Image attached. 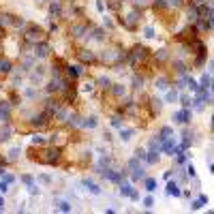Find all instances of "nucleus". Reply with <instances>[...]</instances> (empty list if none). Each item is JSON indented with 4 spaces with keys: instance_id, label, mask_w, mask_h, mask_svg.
<instances>
[{
    "instance_id": "2f4dec72",
    "label": "nucleus",
    "mask_w": 214,
    "mask_h": 214,
    "mask_svg": "<svg viewBox=\"0 0 214 214\" xmlns=\"http://www.w3.org/2000/svg\"><path fill=\"white\" fill-rule=\"evenodd\" d=\"M156 88H158V90H167V79H165V77L156 79Z\"/></svg>"
},
{
    "instance_id": "aec40b11",
    "label": "nucleus",
    "mask_w": 214,
    "mask_h": 214,
    "mask_svg": "<svg viewBox=\"0 0 214 214\" xmlns=\"http://www.w3.org/2000/svg\"><path fill=\"white\" fill-rule=\"evenodd\" d=\"M67 124H69V126H75V129H77V126H82V118H79L77 114H71V116L67 118Z\"/></svg>"
},
{
    "instance_id": "dca6fc26",
    "label": "nucleus",
    "mask_w": 214,
    "mask_h": 214,
    "mask_svg": "<svg viewBox=\"0 0 214 214\" xmlns=\"http://www.w3.org/2000/svg\"><path fill=\"white\" fill-rule=\"evenodd\" d=\"M13 69V64H11V60H0V75H9Z\"/></svg>"
},
{
    "instance_id": "6e6552de",
    "label": "nucleus",
    "mask_w": 214,
    "mask_h": 214,
    "mask_svg": "<svg viewBox=\"0 0 214 214\" xmlns=\"http://www.w3.org/2000/svg\"><path fill=\"white\" fill-rule=\"evenodd\" d=\"M167 195H171V197H180V195H182L178 182H171V180L167 182Z\"/></svg>"
},
{
    "instance_id": "37998d69",
    "label": "nucleus",
    "mask_w": 214,
    "mask_h": 214,
    "mask_svg": "<svg viewBox=\"0 0 214 214\" xmlns=\"http://www.w3.org/2000/svg\"><path fill=\"white\" fill-rule=\"evenodd\" d=\"M0 193H9V184H7L4 180L0 182Z\"/></svg>"
},
{
    "instance_id": "39448f33",
    "label": "nucleus",
    "mask_w": 214,
    "mask_h": 214,
    "mask_svg": "<svg viewBox=\"0 0 214 214\" xmlns=\"http://www.w3.org/2000/svg\"><path fill=\"white\" fill-rule=\"evenodd\" d=\"M47 54H49V45H47V43L41 41V43H36V45H35V56H36V58H45Z\"/></svg>"
},
{
    "instance_id": "c85d7f7f",
    "label": "nucleus",
    "mask_w": 214,
    "mask_h": 214,
    "mask_svg": "<svg viewBox=\"0 0 214 214\" xmlns=\"http://www.w3.org/2000/svg\"><path fill=\"white\" fill-rule=\"evenodd\" d=\"M22 182H24V184H28V189H30V186H35V180H32V176H28V174H24V176H22Z\"/></svg>"
},
{
    "instance_id": "393cba45",
    "label": "nucleus",
    "mask_w": 214,
    "mask_h": 214,
    "mask_svg": "<svg viewBox=\"0 0 214 214\" xmlns=\"http://www.w3.org/2000/svg\"><path fill=\"white\" fill-rule=\"evenodd\" d=\"M133 133H135L133 129H120V139H122V142H129Z\"/></svg>"
},
{
    "instance_id": "e433bc0d",
    "label": "nucleus",
    "mask_w": 214,
    "mask_h": 214,
    "mask_svg": "<svg viewBox=\"0 0 214 214\" xmlns=\"http://www.w3.org/2000/svg\"><path fill=\"white\" fill-rule=\"evenodd\" d=\"M39 182H43V184H49V182H51V176H47V174H41V176H39Z\"/></svg>"
},
{
    "instance_id": "c756f323",
    "label": "nucleus",
    "mask_w": 214,
    "mask_h": 214,
    "mask_svg": "<svg viewBox=\"0 0 214 214\" xmlns=\"http://www.w3.org/2000/svg\"><path fill=\"white\" fill-rule=\"evenodd\" d=\"M99 83H101V88H111V86H109V77H105V75H101V77H99Z\"/></svg>"
},
{
    "instance_id": "423d86ee",
    "label": "nucleus",
    "mask_w": 214,
    "mask_h": 214,
    "mask_svg": "<svg viewBox=\"0 0 214 214\" xmlns=\"http://www.w3.org/2000/svg\"><path fill=\"white\" fill-rule=\"evenodd\" d=\"M82 184L86 186V190H90L92 195H101V186H99L96 182H92V180H88V178H83Z\"/></svg>"
},
{
    "instance_id": "c9c22d12",
    "label": "nucleus",
    "mask_w": 214,
    "mask_h": 214,
    "mask_svg": "<svg viewBox=\"0 0 214 214\" xmlns=\"http://www.w3.org/2000/svg\"><path fill=\"white\" fill-rule=\"evenodd\" d=\"M133 83H135L133 88H137V90H139V88H143V77L139 79V75H135V79H133Z\"/></svg>"
},
{
    "instance_id": "de8ad7c7",
    "label": "nucleus",
    "mask_w": 214,
    "mask_h": 214,
    "mask_svg": "<svg viewBox=\"0 0 214 214\" xmlns=\"http://www.w3.org/2000/svg\"><path fill=\"white\" fill-rule=\"evenodd\" d=\"M171 176H174V169H169V171H165V176H163V178H165V180H169Z\"/></svg>"
},
{
    "instance_id": "8fccbe9b",
    "label": "nucleus",
    "mask_w": 214,
    "mask_h": 214,
    "mask_svg": "<svg viewBox=\"0 0 214 214\" xmlns=\"http://www.w3.org/2000/svg\"><path fill=\"white\" fill-rule=\"evenodd\" d=\"M210 165V174H214V163H208Z\"/></svg>"
},
{
    "instance_id": "2eb2a0df",
    "label": "nucleus",
    "mask_w": 214,
    "mask_h": 214,
    "mask_svg": "<svg viewBox=\"0 0 214 214\" xmlns=\"http://www.w3.org/2000/svg\"><path fill=\"white\" fill-rule=\"evenodd\" d=\"M133 184H129V182H120V195L122 197H131V193H133Z\"/></svg>"
},
{
    "instance_id": "7c9ffc66",
    "label": "nucleus",
    "mask_w": 214,
    "mask_h": 214,
    "mask_svg": "<svg viewBox=\"0 0 214 214\" xmlns=\"http://www.w3.org/2000/svg\"><path fill=\"white\" fill-rule=\"evenodd\" d=\"M111 126H114V129H122V118H120V116H114V118H111Z\"/></svg>"
},
{
    "instance_id": "ddd939ff",
    "label": "nucleus",
    "mask_w": 214,
    "mask_h": 214,
    "mask_svg": "<svg viewBox=\"0 0 214 214\" xmlns=\"http://www.w3.org/2000/svg\"><path fill=\"white\" fill-rule=\"evenodd\" d=\"M158 158H161V156H158V150H150V152H146V163H148V165H156Z\"/></svg>"
},
{
    "instance_id": "cd10ccee",
    "label": "nucleus",
    "mask_w": 214,
    "mask_h": 214,
    "mask_svg": "<svg viewBox=\"0 0 214 214\" xmlns=\"http://www.w3.org/2000/svg\"><path fill=\"white\" fill-rule=\"evenodd\" d=\"M203 206H206V203H203L201 199H193V201H190V210H201Z\"/></svg>"
},
{
    "instance_id": "b1692460",
    "label": "nucleus",
    "mask_w": 214,
    "mask_h": 214,
    "mask_svg": "<svg viewBox=\"0 0 214 214\" xmlns=\"http://www.w3.org/2000/svg\"><path fill=\"white\" fill-rule=\"evenodd\" d=\"M111 92H114L116 96H124V94H126V86H122V83H116V86L111 88Z\"/></svg>"
},
{
    "instance_id": "f8f14e48",
    "label": "nucleus",
    "mask_w": 214,
    "mask_h": 214,
    "mask_svg": "<svg viewBox=\"0 0 214 214\" xmlns=\"http://www.w3.org/2000/svg\"><path fill=\"white\" fill-rule=\"evenodd\" d=\"M11 133H13V126H11V124L2 126V129H0V143H2V142H9V139H11Z\"/></svg>"
},
{
    "instance_id": "4468645a",
    "label": "nucleus",
    "mask_w": 214,
    "mask_h": 214,
    "mask_svg": "<svg viewBox=\"0 0 214 214\" xmlns=\"http://www.w3.org/2000/svg\"><path fill=\"white\" fill-rule=\"evenodd\" d=\"M54 206H56V210H58V212H71V210H73L71 203H69V201H62V199H56Z\"/></svg>"
},
{
    "instance_id": "ea45409f",
    "label": "nucleus",
    "mask_w": 214,
    "mask_h": 214,
    "mask_svg": "<svg viewBox=\"0 0 214 214\" xmlns=\"http://www.w3.org/2000/svg\"><path fill=\"white\" fill-rule=\"evenodd\" d=\"M135 156H137L139 161H146V150H142V148H139V150L135 152Z\"/></svg>"
},
{
    "instance_id": "a878e982",
    "label": "nucleus",
    "mask_w": 214,
    "mask_h": 214,
    "mask_svg": "<svg viewBox=\"0 0 214 214\" xmlns=\"http://www.w3.org/2000/svg\"><path fill=\"white\" fill-rule=\"evenodd\" d=\"M174 69H176L180 75H186V67H184V62H182V60H176V62H174Z\"/></svg>"
},
{
    "instance_id": "0eeeda50",
    "label": "nucleus",
    "mask_w": 214,
    "mask_h": 214,
    "mask_svg": "<svg viewBox=\"0 0 214 214\" xmlns=\"http://www.w3.org/2000/svg\"><path fill=\"white\" fill-rule=\"evenodd\" d=\"M77 58L82 60V62H86V64H92L94 62V54L88 51V49H82V51H77Z\"/></svg>"
},
{
    "instance_id": "412c9836",
    "label": "nucleus",
    "mask_w": 214,
    "mask_h": 214,
    "mask_svg": "<svg viewBox=\"0 0 214 214\" xmlns=\"http://www.w3.org/2000/svg\"><path fill=\"white\" fill-rule=\"evenodd\" d=\"M143 186H146L148 193H154L156 190V180L154 178H143Z\"/></svg>"
},
{
    "instance_id": "4c0bfd02",
    "label": "nucleus",
    "mask_w": 214,
    "mask_h": 214,
    "mask_svg": "<svg viewBox=\"0 0 214 214\" xmlns=\"http://www.w3.org/2000/svg\"><path fill=\"white\" fill-rule=\"evenodd\" d=\"M32 143H35V146H45V139L39 137V135H35V137H32Z\"/></svg>"
},
{
    "instance_id": "9d476101",
    "label": "nucleus",
    "mask_w": 214,
    "mask_h": 214,
    "mask_svg": "<svg viewBox=\"0 0 214 214\" xmlns=\"http://www.w3.org/2000/svg\"><path fill=\"white\" fill-rule=\"evenodd\" d=\"M9 114H11V107L9 103H0V122H9Z\"/></svg>"
},
{
    "instance_id": "f3484780",
    "label": "nucleus",
    "mask_w": 214,
    "mask_h": 214,
    "mask_svg": "<svg viewBox=\"0 0 214 214\" xmlns=\"http://www.w3.org/2000/svg\"><path fill=\"white\" fill-rule=\"evenodd\" d=\"M99 126V122H96V118L92 116V118H82V129H96Z\"/></svg>"
},
{
    "instance_id": "473e14b6",
    "label": "nucleus",
    "mask_w": 214,
    "mask_h": 214,
    "mask_svg": "<svg viewBox=\"0 0 214 214\" xmlns=\"http://www.w3.org/2000/svg\"><path fill=\"white\" fill-rule=\"evenodd\" d=\"M154 56H156V60H161V62H163V60H167V49H158Z\"/></svg>"
},
{
    "instance_id": "f03ea898",
    "label": "nucleus",
    "mask_w": 214,
    "mask_h": 214,
    "mask_svg": "<svg viewBox=\"0 0 214 214\" xmlns=\"http://www.w3.org/2000/svg\"><path fill=\"white\" fill-rule=\"evenodd\" d=\"M49 120H51V118H49L47 114L43 111V114H36V116H32V120H30V124H32L35 129H45V126L49 124Z\"/></svg>"
},
{
    "instance_id": "09e8293b",
    "label": "nucleus",
    "mask_w": 214,
    "mask_h": 214,
    "mask_svg": "<svg viewBox=\"0 0 214 214\" xmlns=\"http://www.w3.org/2000/svg\"><path fill=\"white\" fill-rule=\"evenodd\" d=\"M2 210H4V199L0 197V212H2Z\"/></svg>"
},
{
    "instance_id": "a211bd4d",
    "label": "nucleus",
    "mask_w": 214,
    "mask_h": 214,
    "mask_svg": "<svg viewBox=\"0 0 214 214\" xmlns=\"http://www.w3.org/2000/svg\"><path fill=\"white\" fill-rule=\"evenodd\" d=\"M131 178H133V182H137V180H143V178H146V169H143L142 165L135 167V169H133V176H131Z\"/></svg>"
},
{
    "instance_id": "49530a36",
    "label": "nucleus",
    "mask_w": 214,
    "mask_h": 214,
    "mask_svg": "<svg viewBox=\"0 0 214 214\" xmlns=\"http://www.w3.org/2000/svg\"><path fill=\"white\" fill-rule=\"evenodd\" d=\"M131 199H133V201H139V193H137V190H133V193H131Z\"/></svg>"
},
{
    "instance_id": "4be33fe9",
    "label": "nucleus",
    "mask_w": 214,
    "mask_h": 214,
    "mask_svg": "<svg viewBox=\"0 0 214 214\" xmlns=\"http://www.w3.org/2000/svg\"><path fill=\"white\" fill-rule=\"evenodd\" d=\"M178 99H180V94H178V90H176V88H171V90L165 94V101H167V103H174V101H178Z\"/></svg>"
},
{
    "instance_id": "f257e3e1",
    "label": "nucleus",
    "mask_w": 214,
    "mask_h": 214,
    "mask_svg": "<svg viewBox=\"0 0 214 214\" xmlns=\"http://www.w3.org/2000/svg\"><path fill=\"white\" fill-rule=\"evenodd\" d=\"M43 35H45V32H43L36 24H28L26 26V41H28L30 45L41 43V41H43Z\"/></svg>"
},
{
    "instance_id": "bb28decb",
    "label": "nucleus",
    "mask_w": 214,
    "mask_h": 214,
    "mask_svg": "<svg viewBox=\"0 0 214 214\" xmlns=\"http://www.w3.org/2000/svg\"><path fill=\"white\" fill-rule=\"evenodd\" d=\"M143 208H148V210H150V208H152V206H154V197H152V195H148V197H143Z\"/></svg>"
},
{
    "instance_id": "6ab92c4d",
    "label": "nucleus",
    "mask_w": 214,
    "mask_h": 214,
    "mask_svg": "<svg viewBox=\"0 0 214 214\" xmlns=\"http://www.w3.org/2000/svg\"><path fill=\"white\" fill-rule=\"evenodd\" d=\"M171 135H174L171 126H163V129H161V133H158V142H165V139H169Z\"/></svg>"
},
{
    "instance_id": "a18cd8bd",
    "label": "nucleus",
    "mask_w": 214,
    "mask_h": 214,
    "mask_svg": "<svg viewBox=\"0 0 214 214\" xmlns=\"http://www.w3.org/2000/svg\"><path fill=\"white\" fill-rule=\"evenodd\" d=\"M167 4H169V7H180V4H182V0H169Z\"/></svg>"
},
{
    "instance_id": "7ed1b4c3",
    "label": "nucleus",
    "mask_w": 214,
    "mask_h": 214,
    "mask_svg": "<svg viewBox=\"0 0 214 214\" xmlns=\"http://www.w3.org/2000/svg\"><path fill=\"white\" fill-rule=\"evenodd\" d=\"M190 118H193V114H190L189 107H184V109H180L178 114L174 116V120H176V124H189Z\"/></svg>"
},
{
    "instance_id": "72a5a7b5",
    "label": "nucleus",
    "mask_w": 214,
    "mask_h": 214,
    "mask_svg": "<svg viewBox=\"0 0 214 214\" xmlns=\"http://www.w3.org/2000/svg\"><path fill=\"white\" fill-rule=\"evenodd\" d=\"M180 101H182V105H184V107H190V105H193V99H190L189 94H182Z\"/></svg>"
},
{
    "instance_id": "9b49d317",
    "label": "nucleus",
    "mask_w": 214,
    "mask_h": 214,
    "mask_svg": "<svg viewBox=\"0 0 214 214\" xmlns=\"http://www.w3.org/2000/svg\"><path fill=\"white\" fill-rule=\"evenodd\" d=\"M86 32H88V22H83V24L73 26V28H71V35L73 36H83Z\"/></svg>"
},
{
    "instance_id": "a19ab883",
    "label": "nucleus",
    "mask_w": 214,
    "mask_h": 214,
    "mask_svg": "<svg viewBox=\"0 0 214 214\" xmlns=\"http://www.w3.org/2000/svg\"><path fill=\"white\" fill-rule=\"evenodd\" d=\"M143 36H146V39H152V36H154V30H152V28H146V30H143Z\"/></svg>"
},
{
    "instance_id": "20e7f679",
    "label": "nucleus",
    "mask_w": 214,
    "mask_h": 214,
    "mask_svg": "<svg viewBox=\"0 0 214 214\" xmlns=\"http://www.w3.org/2000/svg\"><path fill=\"white\" fill-rule=\"evenodd\" d=\"M82 73H83V69L79 64H69V67H67V77H69V79H77Z\"/></svg>"
},
{
    "instance_id": "5701e85b",
    "label": "nucleus",
    "mask_w": 214,
    "mask_h": 214,
    "mask_svg": "<svg viewBox=\"0 0 214 214\" xmlns=\"http://www.w3.org/2000/svg\"><path fill=\"white\" fill-rule=\"evenodd\" d=\"M49 15L54 17V15H60V0H51V4H49Z\"/></svg>"
},
{
    "instance_id": "79ce46f5",
    "label": "nucleus",
    "mask_w": 214,
    "mask_h": 214,
    "mask_svg": "<svg viewBox=\"0 0 214 214\" xmlns=\"http://www.w3.org/2000/svg\"><path fill=\"white\" fill-rule=\"evenodd\" d=\"M186 176L195 178V165H189V167H186Z\"/></svg>"
},
{
    "instance_id": "58836bf2",
    "label": "nucleus",
    "mask_w": 214,
    "mask_h": 214,
    "mask_svg": "<svg viewBox=\"0 0 214 214\" xmlns=\"http://www.w3.org/2000/svg\"><path fill=\"white\" fill-rule=\"evenodd\" d=\"M167 0H154V9H165Z\"/></svg>"
},
{
    "instance_id": "1a4fd4ad",
    "label": "nucleus",
    "mask_w": 214,
    "mask_h": 214,
    "mask_svg": "<svg viewBox=\"0 0 214 214\" xmlns=\"http://www.w3.org/2000/svg\"><path fill=\"white\" fill-rule=\"evenodd\" d=\"M184 79H186V88H189L190 92H195V94H197V92L201 90V86H199L197 79H193V77H189V75H184Z\"/></svg>"
},
{
    "instance_id": "f704fd0d",
    "label": "nucleus",
    "mask_w": 214,
    "mask_h": 214,
    "mask_svg": "<svg viewBox=\"0 0 214 214\" xmlns=\"http://www.w3.org/2000/svg\"><path fill=\"white\" fill-rule=\"evenodd\" d=\"M2 180H4V182H7V184H13V182H15V176H13V174H2Z\"/></svg>"
},
{
    "instance_id": "c03bdc74",
    "label": "nucleus",
    "mask_w": 214,
    "mask_h": 214,
    "mask_svg": "<svg viewBox=\"0 0 214 214\" xmlns=\"http://www.w3.org/2000/svg\"><path fill=\"white\" fill-rule=\"evenodd\" d=\"M83 90H86V92H94V83H92V82L86 83V86H83Z\"/></svg>"
}]
</instances>
